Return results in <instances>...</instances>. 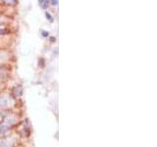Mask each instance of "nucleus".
<instances>
[{
    "instance_id": "f03ea898",
    "label": "nucleus",
    "mask_w": 157,
    "mask_h": 147,
    "mask_svg": "<svg viewBox=\"0 0 157 147\" xmlns=\"http://www.w3.org/2000/svg\"><path fill=\"white\" fill-rule=\"evenodd\" d=\"M7 127H0V136H3L7 132Z\"/></svg>"
},
{
    "instance_id": "7ed1b4c3",
    "label": "nucleus",
    "mask_w": 157,
    "mask_h": 147,
    "mask_svg": "<svg viewBox=\"0 0 157 147\" xmlns=\"http://www.w3.org/2000/svg\"><path fill=\"white\" fill-rule=\"evenodd\" d=\"M45 16H46V18L49 20V22H53V17H52V16H51L50 14H49L48 12L45 13Z\"/></svg>"
},
{
    "instance_id": "39448f33",
    "label": "nucleus",
    "mask_w": 157,
    "mask_h": 147,
    "mask_svg": "<svg viewBox=\"0 0 157 147\" xmlns=\"http://www.w3.org/2000/svg\"><path fill=\"white\" fill-rule=\"evenodd\" d=\"M42 34H43V36H44V37H46V36H48V35H49L48 31H42Z\"/></svg>"
},
{
    "instance_id": "423d86ee",
    "label": "nucleus",
    "mask_w": 157,
    "mask_h": 147,
    "mask_svg": "<svg viewBox=\"0 0 157 147\" xmlns=\"http://www.w3.org/2000/svg\"><path fill=\"white\" fill-rule=\"evenodd\" d=\"M52 5H58V1H51Z\"/></svg>"
},
{
    "instance_id": "f257e3e1",
    "label": "nucleus",
    "mask_w": 157,
    "mask_h": 147,
    "mask_svg": "<svg viewBox=\"0 0 157 147\" xmlns=\"http://www.w3.org/2000/svg\"><path fill=\"white\" fill-rule=\"evenodd\" d=\"M38 4L40 5V7L41 8H43V9H45V8L47 7V5H48V1H46V0H39L38 1Z\"/></svg>"
},
{
    "instance_id": "20e7f679",
    "label": "nucleus",
    "mask_w": 157,
    "mask_h": 147,
    "mask_svg": "<svg viewBox=\"0 0 157 147\" xmlns=\"http://www.w3.org/2000/svg\"><path fill=\"white\" fill-rule=\"evenodd\" d=\"M0 147H9V143L7 141H1L0 142Z\"/></svg>"
},
{
    "instance_id": "0eeeda50",
    "label": "nucleus",
    "mask_w": 157,
    "mask_h": 147,
    "mask_svg": "<svg viewBox=\"0 0 157 147\" xmlns=\"http://www.w3.org/2000/svg\"><path fill=\"white\" fill-rule=\"evenodd\" d=\"M4 32H5L4 30H2V29H0V34H4Z\"/></svg>"
}]
</instances>
